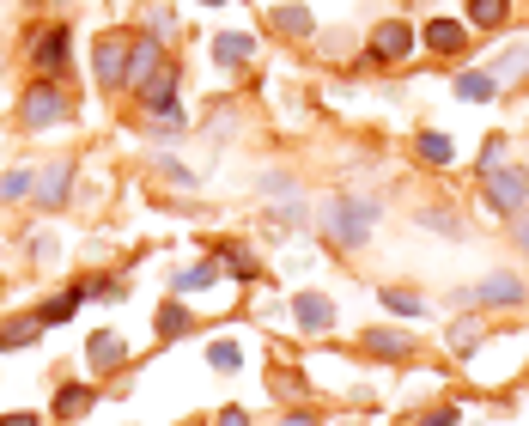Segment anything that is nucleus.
<instances>
[{
	"instance_id": "nucleus-1",
	"label": "nucleus",
	"mask_w": 529,
	"mask_h": 426,
	"mask_svg": "<svg viewBox=\"0 0 529 426\" xmlns=\"http://www.w3.org/2000/svg\"><path fill=\"white\" fill-rule=\"evenodd\" d=\"M377 207L371 195H335L329 207H323V238L335 244V250H359L371 232H377Z\"/></svg>"
},
{
	"instance_id": "nucleus-2",
	"label": "nucleus",
	"mask_w": 529,
	"mask_h": 426,
	"mask_svg": "<svg viewBox=\"0 0 529 426\" xmlns=\"http://www.w3.org/2000/svg\"><path fill=\"white\" fill-rule=\"evenodd\" d=\"M481 201L493 207V213H517L529 207V165H499V171H487L481 177Z\"/></svg>"
},
{
	"instance_id": "nucleus-3",
	"label": "nucleus",
	"mask_w": 529,
	"mask_h": 426,
	"mask_svg": "<svg viewBox=\"0 0 529 426\" xmlns=\"http://www.w3.org/2000/svg\"><path fill=\"white\" fill-rule=\"evenodd\" d=\"M73 116V98L61 92V80H37L25 98H19V122L25 128H61Z\"/></svg>"
},
{
	"instance_id": "nucleus-4",
	"label": "nucleus",
	"mask_w": 529,
	"mask_h": 426,
	"mask_svg": "<svg viewBox=\"0 0 529 426\" xmlns=\"http://www.w3.org/2000/svg\"><path fill=\"white\" fill-rule=\"evenodd\" d=\"M31 67L43 80H67L73 74V31L67 25H49L37 43H31Z\"/></svg>"
},
{
	"instance_id": "nucleus-5",
	"label": "nucleus",
	"mask_w": 529,
	"mask_h": 426,
	"mask_svg": "<svg viewBox=\"0 0 529 426\" xmlns=\"http://www.w3.org/2000/svg\"><path fill=\"white\" fill-rule=\"evenodd\" d=\"M128 55H134V37H98V43H92L98 86H110V92H122V86H128Z\"/></svg>"
},
{
	"instance_id": "nucleus-6",
	"label": "nucleus",
	"mask_w": 529,
	"mask_h": 426,
	"mask_svg": "<svg viewBox=\"0 0 529 426\" xmlns=\"http://www.w3.org/2000/svg\"><path fill=\"white\" fill-rule=\"evenodd\" d=\"M469 299H475L481 311H511V305H523V299H529V287H523L511 268H499V274H487V280H481Z\"/></svg>"
},
{
	"instance_id": "nucleus-7",
	"label": "nucleus",
	"mask_w": 529,
	"mask_h": 426,
	"mask_svg": "<svg viewBox=\"0 0 529 426\" xmlns=\"http://www.w3.org/2000/svg\"><path fill=\"white\" fill-rule=\"evenodd\" d=\"M67 189H73V159H49L43 171H37V213H55L61 201H67Z\"/></svg>"
},
{
	"instance_id": "nucleus-8",
	"label": "nucleus",
	"mask_w": 529,
	"mask_h": 426,
	"mask_svg": "<svg viewBox=\"0 0 529 426\" xmlns=\"http://www.w3.org/2000/svg\"><path fill=\"white\" fill-rule=\"evenodd\" d=\"M335 317H341V311H335V299H323V293H298V299H292V323L305 329V335H329Z\"/></svg>"
},
{
	"instance_id": "nucleus-9",
	"label": "nucleus",
	"mask_w": 529,
	"mask_h": 426,
	"mask_svg": "<svg viewBox=\"0 0 529 426\" xmlns=\"http://www.w3.org/2000/svg\"><path fill=\"white\" fill-rule=\"evenodd\" d=\"M159 67H165V49H159V37H153V31H140V37H134V55H128V86L140 92L146 80L159 74Z\"/></svg>"
},
{
	"instance_id": "nucleus-10",
	"label": "nucleus",
	"mask_w": 529,
	"mask_h": 426,
	"mask_svg": "<svg viewBox=\"0 0 529 426\" xmlns=\"http://www.w3.org/2000/svg\"><path fill=\"white\" fill-rule=\"evenodd\" d=\"M86 360H92V372H122V366H128V341H122L116 329H98V335L86 341Z\"/></svg>"
},
{
	"instance_id": "nucleus-11",
	"label": "nucleus",
	"mask_w": 529,
	"mask_h": 426,
	"mask_svg": "<svg viewBox=\"0 0 529 426\" xmlns=\"http://www.w3.org/2000/svg\"><path fill=\"white\" fill-rule=\"evenodd\" d=\"M420 43H426L432 55H463V49H469V25H463V19H432V25L420 31Z\"/></svg>"
},
{
	"instance_id": "nucleus-12",
	"label": "nucleus",
	"mask_w": 529,
	"mask_h": 426,
	"mask_svg": "<svg viewBox=\"0 0 529 426\" xmlns=\"http://www.w3.org/2000/svg\"><path fill=\"white\" fill-rule=\"evenodd\" d=\"M408 49H414V31L402 19H384V25L371 31V61H402Z\"/></svg>"
},
{
	"instance_id": "nucleus-13",
	"label": "nucleus",
	"mask_w": 529,
	"mask_h": 426,
	"mask_svg": "<svg viewBox=\"0 0 529 426\" xmlns=\"http://www.w3.org/2000/svg\"><path fill=\"white\" fill-rule=\"evenodd\" d=\"M365 353H377V360H414V335H402V329H365Z\"/></svg>"
},
{
	"instance_id": "nucleus-14",
	"label": "nucleus",
	"mask_w": 529,
	"mask_h": 426,
	"mask_svg": "<svg viewBox=\"0 0 529 426\" xmlns=\"http://www.w3.org/2000/svg\"><path fill=\"white\" fill-rule=\"evenodd\" d=\"M219 274H225L219 256H213V262H195V268H183V274H171V299H183V293H207Z\"/></svg>"
},
{
	"instance_id": "nucleus-15",
	"label": "nucleus",
	"mask_w": 529,
	"mask_h": 426,
	"mask_svg": "<svg viewBox=\"0 0 529 426\" xmlns=\"http://www.w3.org/2000/svg\"><path fill=\"white\" fill-rule=\"evenodd\" d=\"M86 408H98V384H61L55 390V414L61 420H80Z\"/></svg>"
},
{
	"instance_id": "nucleus-16",
	"label": "nucleus",
	"mask_w": 529,
	"mask_h": 426,
	"mask_svg": "<svg viewBox=\"0 0 529 426\" xmlns=\"http://www.w3.org/2000/svg\"><path fill=\"white\" fill-rule=\"evenodd\" d=\"M213 256H219V268L232 274V280H262V274H268V268H262V262H256V256L244 250V244H219Z\"/></svg>"
},
{
	"instance_id": "nucleus-17",
	"label": "nucleus",
	"mask_w": 529,
	"mask_h": 426,
	"mask_svg": "<svg viewBox=\"0 0 529 426\" xmlns=\"http://www.w3.org/2000/svg\"><path fill=\"white\" fill-rule=\"evenodd\" d=\"M86 299H92V293H86V280H80V287H67L61 299H49V305H37V317H43V329H61V323L73 317V311H80V305H86Z\"/></svg>"
},
{
	"instance_id": "nucleus-18",
	"label": "nucleus",
	"mask_w": 529,
	"mask_h": 426,
	"mask_svg": "<svg viewBox=\"0 0 529 426\" xmlns=\"http://www.w3.org/2000/svg\"><path fill=\"white\" fill-rule=\"evenodd\" d=\"M274 31H280V37H311L317 19H311L305 0H286V7H274Z\"/></svg>"
},
{
	"instance_id": "nucleus-19",
	"label": "nucleus",
	"mask_w": 529,
	"mask_h": 426,
	"mask_svg": "<svg viewBox=\"0 0 529 426\" xmlns=\"http://www.w3.org/2000/svg\"><path fill=\"white\" fill-rule=\"evenodd\" d=\"M177 80H183V67H177V61H165V67H159V74H153V80H146V86H140V104H146V110H159V104H171V92H177Z\"/></svg>"
},
{
	"instance_id": "nucleus-20",
	"label": "nucleus",
	"mask_w": 529,
	"mask_h": 426,
	"mask_svg": "<svg viewBox=\"0 0 529 426\" xmlns=\"http://www.w3.org/2000/svg\"><path fill=\"white\" fill-rule=\"evenodd\" d=\"M256 55V37H244V31H219L213 37V61L219 67H238V61H250Z\"/></svg>"
},
{
	"instance_id": "nucleus-21",
	"label": "nucleus",
	"mask_w": 529,
	"mask_h": 426,
	"mask_svg": "<svg viewBox=\"0 0 529 426\" xmlns=\"http://www.w3.org/2000/svg\"><path fill=\"white\" fill-rule=\"evenodd\" d=\"M43 335V317L31 311V317H13V323H0V353H13V347H31Z\"/></svg>"
},
{
	"instance_id": "nucleus-22",
	"label": "nucleus",
	"mask_w": 529,
	"mask_h": 426,
	"mask_svg": "<svg viewBox=\"0 0 529 426\" xmlns=\"http://www.w3.org/2000/svg\"><path fill=\"white\" fill-rule=\"evenodd\" d=\"M377 305L396 311V317H426V299L414 287H384V293H377Z\"/></svg>"
},
{
	"instance_id": "nucleus-23",
	"label": "nucleus",
	"mask_w": 529,
	"mask_h": 426,
	"mask_svg": "<svg viewBox=\"0 0 529 426\" xmlns=\"http://www.w3.org/2000/svg\"><path fill=\"white\" fill-rule=\"evenodd\" d=\"M511 19V0H469V25L475 31H499Z\"/></svg>"
},
{
	"instance_id": "nucleus-24",
	"label": "nucleus",
	"mask_w": 529,
	"mask_h": 426,
	"mask_svg": "<svg viewBox=\"0 0 529 426\" xmlns=\"http://www.w3.org/2000/svg\"><path fill=\"white\" fill-rule=\"evenodd\" d=\"M189 323H195V317L183 311V299H165V305H159V341H183Z\"/></svg>"
},
{
	"instance_id": "nucleus-25",
	"label": "nucleus",
	"mask_w": 529,
	"mask_h": 426,
	"mask_svg": "<svg viewBox=\"0 0 529 426\" xmlns=\"http://www.w3.org/2000/svg\"><path fill=\"white\" fill-rule=\"evenodd\" d=\"M414 220H420L426 232H444V238H469V226H463V220H457V213H450V207H420Z\"/></svg>"
},
{
	"instance_id": "nucleus-26",
	"label": "nucleus",
	"mask_w": 529,
	"mask_h": 426,
	"mask_svg": "<svg viewBox=\"0 0 529 426\" xmlns=\"http://www.w3.org/2000/svg\"><path fill=\"white\" fill-rule=\"evenodd\" d=\"M183 128H189V110H183L177 98H171V104H159L153 116H146V134H183Z\"/></svg>"
},
{
	"instance_id": "nucleus-27",
	"label": "nucleus",
	"mask_w": 529,
	"mask_h": 426,
	"mask_svg": "<svg viewBox=\"0 0 529 426\" xmlns=\"http://www.w3.org/2000/svg\"><path fill=\"white\" fill-rule=\"evenodd\" d=\"M529 74V43H517V49H505L499 61H493V80L499 86H511V80H523Z\"/></svg>"
},
{
	"instance_id": "nucleus-28",
	"label": "nucleus",
	"mask_w": 529,
	"mask_h": 426,
	"mask_svg": "<svg viewBox=\"0 0 529 426\" xmlns=\"http://www.w3.org/2000/svg\"><path fill=\"white\" fill-rule=\"evenodd\" d=\"M414 153H420L426 165H450V159H457V147H450V140H444V134H432V128H426V134L414 140Z\"/></svg>"
},
{
	"instance_id": "nucleus-29",
	"label": "nucleus",
	"mask_w": 529,
	"mask_h": 426,
	"mask_svg": "<svg viewBox=\"0 0 529 426\" xmlns=\"http://www.w3.org/2000/svg\"><path fill=\"white\" fill-rule=\"evenodd\" d=\"M499 92V80L493 74H457V98H469V104H487Z\"/></svg>"
},
{
	"instance_id": "nucleus-30",
	"label": "nucleus",
	"mask_w": 529,
	"mask_h": 426,
	"mask_svg": "<svg viewBox=\"0 0 529 426\" xmlns=\"http://www.w3.org/2000/svg\"><path fill=\"white\" fill-rule=\"evenodd\" d=\"M153 165H159V177H165V183H177V189H195V183H201V171H195V165H183V159H171V153H165V159H153Z\"/></svg>"
},
{
	"instance_id": "nucleus-31",
	"label": "nucleus",
	"mask_w": 529,
	"mask_h": 426,
	"mask_svg": "<svg viewBox=\"0 0 529 426\" xmlns=\"http://www.w3.org/2000/svg\"><path fill=\"white\" fill-rule=\"evenodd\" d=\"M207 366H213V372H238V366H244V347H238V341H213V347H207Z\"/></svg>"
},
{
	"instance_id": "nucleus-32",
	"label": "nucleus",
	"mask_w": 529,
	"mask_h": 426,
	"mask_svg": "<svg viewBox=\"0 0 529 426\" xmlns=\"http://www.w3.org/2000/svg\"><path fill=\"white\" fill-rule=\"evenodd\" d=\"M31 189H37V171H31V165H19V171L0 177V201H19V195H31Z\"/></svg>"
},
{
	"instance_id": "nucleus-33",
	"label": "nucleus",
	"mask_w": 529,
	"mask_h": 426,
	"mask_svg": "<svg viewBox=\"0 0 529 426\" xmlns=\"http://www.w3.org/2000/svg\"><path fill=\"white\" fill-rule=\"evenodd\" d=\"M475 341H481V323H475V317H463L457 329H450V347H457V353H469Z\"/></svg>"
},
{
	"instance_id": "nucleus-34",
	"label": "nucleus",
	"mask_w": 529,
	"mask_h": 426,
	"mask_svg": "<svg viewBox=\"0 0 529 426\" xmlns=\"http://www.w3.org/2000/svg\"><path fill=\"white\" fill-rule=\"evenodd\" d=\"M499 165H505V134H493L487 147H481V177H487V171H499Z\"/></svg>"
},
{
	"instance_id": "nucleus-35",
	"label": "nucleus",
	"mask_w": 529,
	"mask_h": 426,
	"mask_svg": "<svg viewBox=\"0 0 529 426\" xmlns=\"http://www.w3.org/2000/svg\"><path fill=\"white\" fill-rule=\"evenodd\" d=\"M457 420H463L457 408H426V414H420L414 426H457Z\"/></svg>"
},
{
	"instance_id": "nucleus-36",
	"label": "nucleus",
	"mask_w": 529,
	"mask_h": 426,
	"mask_svg": "<svg viewBox=\"0 0 529 426\" xmlns=\"http://www.w3.org/2000/svg\"><path fill=\"white\" fill-rule=\"evenodd\" d=\"M511 244H517V256H529V207L511 220Z\"/></svg>"
},
{
	"instance_id": "nucleus-37",
	"label": "nucleus",
	"mask_w": 529,
	"mask_h": 426,
	"mask_svg": "<svg viewBox=\"0 0 529 426\" xmlns=\"http://www.w3.org/2000/svg\"><path fill=\"white\" fill-rule=\"evenodd\" d=\"M146 19H153V25H146V31H153V37H165V31H171V13H165V7H153V13H146Z\"/></svg>"
},
{
	"instance_id": "nucleus-38",
	"label": "nucleus",
	"mask_w": 529,
	"mask_h": 426,
	"mask_svg": "<svg viewBox=\"0 0 529 426\" xmlns=\"http://www.w3.org/2000/svg\"><path fill=\"white\" fill-rule=\"evenodd\" d=\"M213 426H250V414H244V408H225V414H219Z\"/></svg>"
},
{
	"instance_id": "nucleus-39",
	"label": "nucleus",
	"mask_w": 529,
	"mask_h": 426,
	"mask_svg": "<svg viewBox=\"0 0 529 426\" xmlns=\"http://www.w3.org/2000/svg\"><path fill=\"white\" fill-rule=\"evenodd\" d=\"M0 426H37V414H7Z\"/></svg>"
},
{
	"instance_id": "nucleus-40",
	"label": "nucleus",
	"mask_w": 529,
	"mask_h": 426,
	"mask_svg": "<svg viewBox=\"0 0 529 426\" xmlns=\"http://www.w3.org/2000/svg\"><path fill=\"white\" fill-rule=\"evenodd\" d=\"M286 426H317V420L311 414H286Z\"/></svg>"
},
{
	"instance_id": "nucleus-41",
	"label": "nucleus",
	"mask_w": 529,
	"mask_h": 426,
	"mask_svg": "<svg viewBox=\"0 0 529 426\" xmlns=\"http://www.w3.org/2000/svg\"><path fill=\"white\" fill-rule=\"evenodd\" d=\"M207 7H219V0H207Z\"/></svg>"
}]
</instances>
